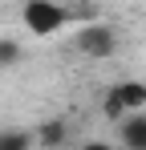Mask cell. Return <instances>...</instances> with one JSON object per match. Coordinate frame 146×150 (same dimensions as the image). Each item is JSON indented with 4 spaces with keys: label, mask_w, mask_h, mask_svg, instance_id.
<instances>
[{
    "label": "cell",
    "mask_w": 146,
    "mask_h": 150,
    "mask_svg": "<svg viewBox=\"0 0 146 150\" xmlns=\"http://www.w3.org/2000/svg\"><path fill=\"white\" fill-rule=\"evenodd\" d=\"M21 21L33 37H57L73 25V8H65L61 0H28L21 8Z\"/></svg>",
    "instance_id": "1"
},
{
    "label": "cell",
    "mask_w": 146,
    "mask_h": 150,
    "mask_svg": "<svg viewBox=\"0 0 146 150\" xmlns=\"http://www.w3.org/2000/svg\"><path fill=\"white\" fill-rule=\"evenodd\" d=\"M73 45H77V53H85L94 61H106V57L118 53V28L101 25V21H89V25H81L73 33Z\"/></svg>",
    "instance_id": "2"
},
{
    "label": "cell",
    "mask_w": 146,
    "mask_h": 150,
    "mask_svg": "<svg viewBox=\"0 0 146 150\" xmlns=\"http://www.w3.org/2000/svg\"><path fill=\"white\" fill-rule=\"evenodd\" d=\"M146 110V85L142 81H118L110 93H106V114L110 118H126V114H138Z\"/></svg>",
    "instance_id": "3"
},
{
    "label": "cell",
    "mask_w": 146,
    "mask_h": 150,
    "mask_svg": "<svg viewBox=\"0 0 146 150\" xmlns=\"http://www.w3.org/2000/svg\"><path fill=\"white\" fill-rule=\"evenodd\" d=\"M118 138H122L118 150H146V110L122 118L118 122Z\"/></svg>",
    "instance_id": "4"
},
{
    "label": "cell",
    "mask_w": 146,
    "mask_h": 150,
    "mask_svg": "<svg viewBox=\"0 0 146 150\" xmlns=\"http://www.w3.org/2000/svg\"><path fill=\"white\" fill-rule=\"evenodd\" d=\"M0 150H33V134H21V130H4V134H0Z\"/></svg>",
    "instance_id": "5"
},
{
    "label": "cell",
    "mask_w": 146,
    "mask_h": 150,
    "mask_svg": "<svg viewBox=\"0 0 146 150\" xmlns=\"http://www.w3.org/2000/svg\"><path fill=\"white\" fill-rule=\"evenodd\" d=\"M77 150H118L114 142H85V146H77Z\"/></svg>",
    "instance_id": "6"
},
{
    "label": "cell",
    "mask_w": 146,
    "mask_h": 150,
    "mask_svg": "<svg viewBox=\"0 0 146 150\" xmlns=\"http://www.w3.org/2000/svg\"><path fill=\"white\" fill-rule=\"evenodd\" d=\"M4 57H16V45H0V61Z\"/></svg>",
    "instance_id": "7"
}]
</instances>
